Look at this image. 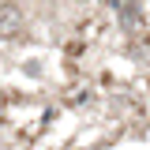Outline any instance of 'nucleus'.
<instances>
[{
  "mask_svg": "<svg viewBox=\"0 0 150 150\" xmlns=\"http://www.w3.org/2000/svg\"><path fill=\"white\" fill-rule=\"evenodd\" d=\"M23 30V11H19L15 4H0V38H15Z\"/></svg>",
  "mask_w": 150,
  "mask_h": 150,
  "instance_id": "obj_1",
  "label": "nucleus"
}]
</instances>
